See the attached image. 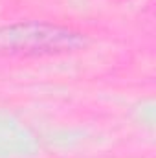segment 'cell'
Segmentation results:
<instances>
[{
	"label": "cell",
	"instance_id": "1",
	"mask_svg": "<svg viewBox=\"0 0 156 158\" xmlns=\"http://www.w3.org/2000/svg\"><path fill=\"white\" fill-rule=\"evenodd\" d=\"M81 42L83 37L76 31L42 22H18L0 28V52L4 53H55L74 50Z\"/></svg>",
	"mask_w": 156,
	"mask_h": 158
}]
</instances>
